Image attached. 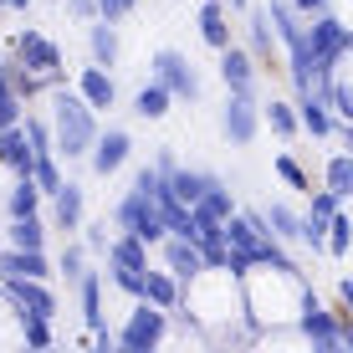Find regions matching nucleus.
Returning a JSON list of instances; mask_svg holds the SVG:
<instances>
[{
	"label": "nucleus",
	"mask_w": 353,
	"mask_h": 353,
	"mask_svg": "<svg viewBox=\"0 0 353 353\" xmlns=\"http://www.w3.org/2000/svg\"><path fill=\"white\" fill-rule=\"evenodd\" d=\"M92 113H97V108L82 92H57L52 97V139H57V154H67V159L92 154V143H97V118Z\"/></svg>",
	"instance_id": "nucleus-1"
},
{
	"label": "nucleus",
	"mask_w": 353,
	"mask_h": 353,
	"mask_svg": "<svg viewBox=\"0 0 353 353\" xmlns=\"http://www.w3.org/2000/svg\"><path fill=\"white\" fill-rule=\"evenodd\" d=\"M113 221L123 225V230H133L139 241H149V246H159V241L169 236V225H164V215H159V200L143 194V190H128L123 200H118Z\"/></svg>",
	"instance_id": "nucleus-2"
},
{
	"label": "nucleus",
	"mask_w": 353,
	"mask_h": 353,
	"mask_svg": "<svg viewBox=\"0 0 353 353\" xmlns=\"http://www.w3.org/2000/svg\"><path fill=\"white\" fill-rule=\"evenodd\" d=\"M164 327H169V312L154 307L149 297H139V307L128 312V323H123V333H118V343L133 348V353H149V348L164 338Z\"/></svg>",
	"instance_id": "nucleus-3"
},
{
	"label": "nucleus",
	"mask_w": 353,
	"mask_h": 353,
	"mask_svg": "<svg viewBox=\"0 0 353 353\" xmlns=\"http://www.w3.org/2000/svg\"><path fill=\"white\" fill-rule=\"evenodd\" d=\"M307 46H312V57H318V67L333 72V62L353 46V31L343 26V21H333V16H318L312 31H307Z\"/></svg>",
	"instance_id": "nucleus-4"
},
{
	"label": "nucleus",
	"mask_w": 353,
	"mask_h": 353,
	"mask_svg": "<svg viewBox=\"0 0 353 353\" xmlns=\"http://www.w3.org/2000/svg\"><path fill=\"white\" fill-rule=\"evenodd\" d=\"M0 287H6V297L16 302L21 312H36V318H52L57 312V297H52V287H46L41 276H0Z\"/></svg>",
	"instance_id": "nucleus-5"
},
{
	"label": "nucleus",
	"mask_w": 353,
	"mask_h": 353,
	"mask_svg": "<svg viewBox=\"0 0 353 353\" xmlns=\"http://www.w3.org/2000/svg\"><path fill=\"white\" fill-rule=\"evenodd\" d=\"M221 128H225V139H230V143H251V139H256L261 113H256V103H251V92H230V97H225Z\"/></svg>",
	"instance_id": "nucleus-6"
},
{
	"label": "nucleus",
	"mask_w": 353,
	"mask_h": 353,
	"mask_svg": "<svg viewBox=\"0 0 353 353\" xmlns=\"http://www.w3.org/2000/svg\"><path fill=\"white\" fill-rule=\"evenodd\" d=\"M154 77H159L174 97H200V77H194V67L179 52H159L154 57Z\"/></svg>",
	"instance_id": "nucleus-7"
},
{
	"label": "nucleus",
	"mask_w": 353,
	"mask_h": 353,
	"mask_svg": "<svg viewBox=\"0 0 353 353\" xmlns=\"http://www.w3.org/2000/svg\"><path fill=\"white\" fill-rule=\"evenodd\" d=\"M16 57L36 72V77H57V67H62V52H57L41 31H21L16 36Z\"/></svg>",
	"instance_id": "nucleus-8"
},
{
	"label": "nucleus",
	"mask_w": 353,
	"mask_h": 353,
	"mask_svg": "<svg viewBox=\"0 0 353 353\" xmlns=\"http://www.w3.org/2000/svg\"><path fill=\"white\" fill-rule=\"evenodd\" d=\"M128 149H133V139L123 128H108V133H97V143H92V174H113V169H123L128 164Z\"/></svg>",
	"instance_id": "nucleus-9"
},
{
	"label": "nucleus",
	"mask_w": 353,
	"mask_h": 353,
	"mask_svg": "<svg viewBox=\"0 0 353 353\" xmlns=\"http://www.w3.org/2000/svg\"><path fill=\"white\" fill-rule=\"evenodd\" d=\"M297 327L318 348H338V323H333V312H323V302L312 297V292H302V318H297Z\"/></svg>",
	"instance_id": "nucleus-10"
},
{
	"label": "nucleus",
	"mask_w": 353,
	"mask_h": 353,
	"mask_svg": "<svg viewBox=\"0 0 353 353\" xmlns=\"http://www.w3.org/2000/svg\"><path fill=\"white\" fill-rule=\"evenodd\" d=\"M0 159H6L16 174H31L36 169V149H31V133L21 128V123H10V128H0Z\"/></svg>",
	"instance_id": "nucleus-11"
},
{
	"label": "nucleus",
	"mask_w": 353,
	"mask_h": 353,
	"mask_svg": "<svg viewBox=\"0 0 353 353\" xmlns=\"http://www.w3.org/2000/svg\"><path fill=\"white\" fill-rule=\"evenodd\" d=\"M164 266L179 276V282H190L194 272H205L200 241H190V236H174V241H164Z\"/></svg>",
	"instance_id": "nucleus-12"
},
{
	"label": "nucleus",
	"mask_w": 353,
	"mask_h": 353,
	"mask_svg": "<svg viewBox=\"0 0 353 353\" xmlns=\"http://www.w3.org/2000/svg\"><path fill=\"white\" fill-rule=\"evenodd\" d=\"M108 266H113V272H149V241H139L133 230H123V236L108 246Z\"/></svg>",
	"instance_id": "nucleus-13"
},
{
	"label": "nucleus",
	"mask_w": 353,
	"mask_h": 353,
	"mask_svg": "<svg viewBox=\"0 0 353 353\" xmlns=\"http://www.w3.org/2000/svg\"><path fill=\"white\" fill-rule=\"evenodd\" d=\"M221 77H225L230 92H251V88H256V62H251V52L225 46V52H221Z\"/></svg>",
	"instance_id": "nucleus-14"
},
{
	"label": "nucleus",
	"mask_w": 353,
	"mask_h": 353,
	"mask_svg": "<svg viewBox=\"0 0 353 353\" xmlns=\"http://www.w3.org/2000/svg\"><path fill=\"white\" fill-rule=\"evenodd\" d=\"M0 276H52V261H46V251H21L10 246L6 256H0Z\"/></svg>",
	"instance_id": "nucleus-15"
},
{
	"label": "nucleus",
	"mask_w": 353,
	"mask_h": 353,
	"mask_svg": "<svg viewBox=\"0 0 353 353\" xmlns=\"http://www.w3.org/2000/svg\"><path fill=\"white\" fill-rule=\"evenodd\" d=\"M297 118L302 128L312 133V139H327V128H333V113H327V97L312 88V92H297Z\"/></svg>",
	"instance_id": "nucleus-16"
},
{
	"label": "nucleus",
	"mask_w": 353,
	"mask_h": 353,
	"mask_svg": "<svg viewBox=\"0 0 353 353\" xmlns=\"http://www.w3.org/2000/svg\"><path fill=\"white\" fill-rule=\"evenodd\" d=\"M77 92L88 97L92 108H113V77H108V67H103V62L82 67V77H77Z\"/></svg>",
	"instance_id": "nucleus-17"
},
{
	"label": "nucleus",
	"mask_w": 353,
	"mask_h": 353,
	"mask_svg": "<svg viewBox=\"0 0 353 353\" xmlns=\"http://www.w3.org/2000/svg\"><path fill=\"white\" fill-rule=\"evenodd\" d=\"M143 297H149L154 307L174 312L179 307V276L174 272H143Z\"/></svg>",
	"instance_id": "nucleus-18"
},
{
	"label": "nucleus",
	"mask_w": 353,
	"mask_h": 353,
	"mask_svg": "<svg viewBox=\"0 0 353 353\" xmlns=\"http://www.w3.org/2000/svg\"><path fill=\"white\" fill-rule=\"evenodd\" d=\"M77 292H82V318H88V327H92V333H97V327H108L103 323V276L82 272L77 276Z\"/></svg>",
	"instance_id": "nucleus-19"
},
{
	"label": "nucleus",
	"mask_w": 353,
	"mask_h": 353,
	"mask_svg": "<svg viewBox=\"0 0 353 353\" xmlns=\"http://www.w3.org/2000/svg\"><path fill=\"white\" fill-rule=\"evenodd\" d=\"M200 36L215 46V52H225V46H230V26H225L221 0H205V6H200Z\"/></svg>",
	"instance_id": "nucleus-20"
},
{
	"label": "nucleus",
	"mask_w": 353,
	"mask_h": 353,
	"mask_svg": "<svg viewBox=\"0 0 353 353\" xmlns=\"http://www.w3.org/2000/svg\"><path fill=\"white\" fill-rule=\"evenodd\" d=\"M52 210H57V225H62V230H77L82 225V190L77 185H62L52 194Z\"/></svg>",
	"instance_id": "nucleus-21"
},
{
	"label": "nucleus",
	"mask_w": 353,
	"mask_h": 353,
	"mask_svg": "<svg viewBox=\"0 0 353 353\" xmlns=\"http://www.w3.org/2000/svg\"><path fill=\"white\" fill-rule=\"evenodd\" d=\"M210 185H215V174H194V169H169V190H174L185 205H194Z\"/></svg>",
	"instance_id": "nucleus-22"
},
{
	"label": "nucleus",
	"mask_w": 353,
	"mask_h": 353,
	"mask_svg": "<svg viewBox=\"0 0 353 353\" xmlns=\"http://www.w3.org/2000/svg\"><path fill=\"white\" fill-rule=\"evenodd\" d=\"M169 97H174V92L154 77L149 88H139V97H133V113H139V118H164V113H169Z\"/></svg>",
	"instance_id": "nucleus-23"
},
{
	"label": "nucleus",
	"mask_w": 353,
	"mask_h": 353,
	"mask_svg": "<svg viewBox=\"0 0 353 353\" xmlns=\"http://www.w3.org/2000/svg\"><path fill=\"white\" fill-rule=\"evenodd\" d=\"M88 46H92V62L113 67V62H118V36H113V21H97V26L88 31Z\"/></svg>",
	"instance_id": "nucleus-24"
},
{
	"label": "nucleus",
	"mask_w": 353,
	"mask_h": 353,
	"mask_svg": "<svg viewBox=\"0 0 353 353\" xmlns=\"http://www.w3.org/2000/svg\"><path fill=\"white\" fill-rule=\"evenodd\" d=\"M10 246L41 251V246H46V225L36 221V215H21V221H10Z\"/></svg>",
	"instance_id": "nucleus-25"
},
{
	"label": "nucleus",
	"mask_w": 353,
	"mask_h": 353,
	"mask_svg": "<svg viewBox=\"0 0 353 353\" xmlns=\"http://www.w3.org/2000/svg\"><path fill=\"white\" fill-rule=\"evenodd\" d=\"M36 205H41V185H36L31 174H21V185L10 190V221H21V215H36Z\"/></svg>",
	"instance_id": "nucleus-26"
},
{
	"label": "nucleus",
	"mask_w": 353,
	"mask_h": 353,
	"mask_svg": "<svg viewBox=\"0 0 353 353\" xmlns=\"http://www.w3.org/2000/svg\"><path fill=\"white\" fill-rule=\"evenodd\" d=\"M327 190H333L338 200L353 194V154H333V159H327Z\"/></svg>",
	"instance_id": "nucleus-27"
},
{
	"label": "nucleus",
	"mask_w": 353,
	"mask_h": 353,
	"mask_svg": "<svg viewBox=\"0 0 353 353\" xmlns=\"http://www.w3.org/2000/svg\"><path fill=\"white\" fill-rule=\"evenodd\" d=\"M353 246V215L333 210V221H327V256H348Z\"/></svg>",
	"instance_id": "nucleus-28"
},
{
	"label": "nucleus",
	"mask_w": 353,
	"mask_h": 353,
	"mask_svg": "<svg viewBox=\"0 0 353 353\" xmlns=\"http://www.w3.org/2000/svg\"><path fill=\"white\" fill-rule=\"evenodd\" d=\"M266 225H272L276 241H302V221L287 210V205H272V210H266Z\"/></svg>",
	"instance_id": "nucleus-29"
},
{
	"label": "nucleus",
	"mask_w": 353,
	"mask_h": 353,
	"mask_svg": "<svg viewBox=\"0 0 353 353\" xmlns=\"http://www.w3.org/2000/svg\"><path fill=\"white\" fill-rule=\"evenodd\" d=\"M31 179H36V185H41V194H57V190L67 185V179H62V169H57V159H52V154H36V169H31Z\"/></svg>",
	"instance_id": "nucleus-30"
},
{
	"label": "nucleus",
	"mask_w": 353,
	"mask_h": 353,
	"mask_svg": "<svg viewBox=\"0 0 353 353\" xmlns=\"http://www.w3.org/2000/svg\"><path fill=\"white\" fill-rule=\"evenodd\" d=\"M21 327H26V343H31V348H46V343H52V318L21 312Z\"/></svg>",
	"instance_id": "nucleus-31"
},
{
	"label": "nucleus",
	"mask_w": 353,
	"mask_h": 353,
	"mask_svg": "<svg viewBox=\"0 0 353 353\" xmlns=\"http://www.w3.org/2000/svg\"><path fill=\"white\" fill-rule=\"evenodd\" d=\"M57 272H62L67 282H77V276L88 272V246H67V251H62V261H57Z\"/></svg>",
	"instance_id": "nucleus-32"
},
{
	"label": "nucleus",
	"mask_w": 353,
	"mask_h": 353,
	"mask_svg": "<svg viewBox=\"0 0 353 353\" xmlns=\"http://www.w3.org/2000/svg\"><path fill=\"white\" fill-rule=\"evenodd\" d=\"M266 118H272V128H276V133H282V139H292V133H297V128H302V118H297V113H292V108H287V103H272V108H266Z\"/></svg>",
	"instance_id": "nucleus-33"
},
{
	"label": "nucleus",
	"mask_w": 353,
	"mask_h": 353,
	"mask_svg": "<svg viewBox=\"0 0 353 353\" xmlns=\"http://www.w3.org/2000/svg\"><path fill=\"white\" fill-rule=\"evenodd\" d=\"M302 241H307L312 251H327V215H307V221H302Z\"/></svg>",
	"instance_id": "nucleus-34"
},
{
	"label": "nucleus",
	"mask_w": 353,
	"mask_h": 353,
	"mask_svg": "<svg viewBox=\"0 0 353 353\" xmlns=\"http://www.w3.org/2000/svg\"><path fill=\"white\" fill-rule=\"evenodd\" d=\"M272 16H266V10H251V46H256V52H266V46H272Z\"/></svg>",
	"instance_id": "nucleus-35"
},
{
	"label": "nucleus",
	"mask_w": 353,
	"mask_h": 353,
	"mask_svg": "<svg viewBox=\"0 0 353 353\" xmlns=\"http://www.w3.org/2000/svg\"><path fill=\"white\" fill-rule=\"evenodd\" d=\"M276 174H282L292 190H307V174H302V164H297V159H287V154L276 159ZM307 194H312V190H307Z\"/></svg>",
	"instance_id": "nucleus-36"
},
{
	"label": "nucleus",
	"mask_w": 353,
	"mask_h": 353,
	"mask_svg": "<svg viewBox=\"0 0 353 353\" xmlns=\"http://www.w3.org/2000/svg\"><path fill=\"white\" fill-rule=\"evenodd\" d=\"M82 246L97 251V256H108V246H113V241H108V221H97V225L88 230V241H82Z\"/></svg>",
	"instance_id": "nucleus-37"
},
{
	"label": "nucleus",
	"mask_w": 353,
	"mask_h": 353,
	"mask_svg": "<svg viewBox=\"0 0 353 353\" xmlns=\"http://www.w3.org/2000/svg\"><path fill=\"white\" fill-rule=\"evenodd\" d=\"M133 6H139V0H97V16H103V21H118V16H128Z\"/></svg>",
	"instance_id": "nucleus-38"
},
{
	"label": "nucleus",
	"mask_w": 353,
	"mask_h": 353,
	"mask_svg": "<svg viewBox=\"0 0 353 353\" xmlns=\"http://www.w3.org/2000/svg\"><path fill=\"white\" fill-rule=\"evenodd\" d=\"M113 282H118V287H123V292H128V297H133V302H139V297H143V272H113Z\"/></svg>",
	"instance_id": "nucleus-39"
},
{
	"label": "nucleus",
	"mask_w": 353,
	"mask_h": 353,
	"mask_svg": "<svg viewBox=\"0 0 353 353\" xmlns=\"http://www.w3.org/2000/svg\"><path fill=\"white\" fill-rule=\"evenodd\" d=\"M333 210H338V194H333V190H318V194H312V215H327V221H333Z\"/></svg>",
	"instance_id": "nucleus-40"
},
{
	"label": "nucleus",
	"mask_w": 353,
	"mask_h": 353,
	"mask_svg": "<svg viewBox=\"0 0 353 353\" xmlns=\"http://www.w3.org/2000/svg\"><path fill=\"white\" fill-rule=\"evenodd\" d=\"M10 123H21V108H16V92H6V97H0V128H10Z\"/></svg>",
	"instance_id": "nucleus-41"
},
{
	"label": "nucleus",
	"mask_w": 353,
	"mask_h": 353,
	"mask_svg": "<svg viewBox=\"0 0 353 353\" xmlns=\"http://www.w3.org/2000/svg\"><path fill=\"white\" fill-rule=\"evenodd\" d=\"M292 6H297V16H307V10H323L327 0H292Z\"/></svg>",
	"instance_id": "nucleus-42"
},
{
	"label": "nucleus",
	"mask_w": 353,
	"mask_h": 353,
	"mask_svg": "<svg viewBox=\"0 0 353 353\" xmlns=\"http://www.w3.org/2000/svg\"><path fill=\"white\" fill-rule=\"evenodd\" d=\"M72 10H77V16H92V10H97V0H72Z\"/></svg>",
	"instance_id": "nucleus-43"
},
{
	"label": "nucleus",
	"mask_w": 353,
	"mask_h": 353,
	"mask_svg": "<svg viewBox=\"0 0 353 353\" xmlns=\"http://www.w3.org/2000/svg\"><path fill=\"white\" fill-rule=\"evenodd\" d=\"M338 297L348 302V312H353V282H338Z\"/></svg>",
	"instance_id": "nucleus-44"
},
{
	"label": "nucleus",
	"mask_w": 353,
	"mask_h": 353,
	"mask_svg": "<svg viewBox=\"0 0 353 353\" xmlns=\"http://www.w3.org/2000/svg\"><path fill=\"white\" fill-rule=\"evenodd\" d=\"M0 6H6V10H26L31 0H0Z\"/></svg>",
	"instance_id": "nucleus-45"
},
{
	"label": "nucleus",
	"mask_w": 353,
	"mask_h": 353,
	"mask_svg": "<svg viewBox=\"0 0 353 353\" xmlns=\"http://www.w3.org/2000/svg\"><path fill=\"white\" fill-rule=\"evenodd\" d=\"M230 6H236V10H246V6H251V0H230Z\"/></svg>",
	"instance_id": "nucleus-46"
},
{
	"label": "nucleus",
	"mask_w": 353,
	"mask_h": 353,
	"mask_svg": "<svg viewBox=\"0 0 353 353\" xmlns=\"http://www.w3.org/2000/svg\"><path fill=\"white\" fill-rule=\"evenodd\" d=\"M348 149H353V123H348Z\"/></svg>",
	"instance_id": "nucleus-47"
},
{
	"label": "nucleus",
	"mask_w": 353,
	"mask_h": 353,
	"mask_svg": "<svg viewBox=\"0 0 353 353\" xmlns=\"http://www.w3.org/2000/svg\"><path fill=\"white\" fill-rule=\"evenodd\" d=\"M348 251H353V246H348Z\"/></svg>",
	"instance_id": "nucleus-48"
}]
</instances>
